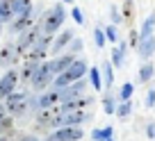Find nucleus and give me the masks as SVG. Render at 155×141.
Here are the masks:
<instances>
[{
	"instance_id": "1",
	"label": "nucleus",
	"mask_w": 155,
	"mask_h": 141,
	"mask_svg": "<svg viewBox=\"0 0 155 141\" xmlns=\"http://www.w3.org/2000/svg\"><path fill=\"white\" fill-rule=\"evenodd\" d=\"M64 21H66V9H64V5L59 2V5H53L50 9L44 11L39 25H41V32L44 34H55V32L62 30Z\"/></svg>"
},
{
	"instance_id": "2",
	"label": "nucleus",
	"mask_w": 155,
	"mask_h": 141,
	"mask_svg": "<svg viewBox=\"0 0 155 141\" xmlns=\"http://www.w3.org/2000/svg\"><path fill=\"white\" fill-rule=\"evenodd\" d=\"M87 71H89V64H87V59H80V57H75V59H73V64L66 68V71H62L59 75H55V80H53L55 89H59V87H66V84H71V82H75V80L84 78V75H87Z\"/></svg>"
},
{
	"instance_id": "3",
	"label": "nucleus",
	"mask_w": 155,
	"mask_h": 141,
	"mask_svg": "<svg viewBox=\"0 0 155 141\" xmlns=\"http://www.w3.org/2000/svg\"><path fill=\"white\" fill-rule=\"evenodd\" d=\"M5 107L7 112L12 114L14 118L18 116H25L30 112V98L25 91H12L9 96H5Z\"/></svg>"
},
{
	"instance_id": "4",
	"label": "nucleus",
	"mask_w": 155,
	"mask_h": 141,
	"mask_svg": "<svg viewBox=\"0 0 155 141\" xmlns=\"http://www.w3.org/2000/svg\"><path fill=\"white\" fill-rule=\"evenodd\" d=\"M41 34H44V32H41V25H39V23L30 25L28 30H23V32L18 34V41H14V43H16V53H18L21 59H23V55L39 41V37H41Z\"/></svg>"
},
{
	"instance_id": "5",
	"label": "nucleus",
	"mask_w": 155,
	"mask_h": 141,
	"mask_svg": "<svg viewBox=\"0 0 155 141\" xmlns=\"http://www.w3.org/2000/svg\"><path fill=\"white\" fill-rule=\"evenodd\" d=\"M53 80H55V75L50 73L48 66L41 62V64H39V68L34 71V75H32V80H30V84H32L34 91H44V89H48V84H53Z\"/></svg>"
},
{
	"instance_id": "6",
	"label": "nucleus",
	"mask_w": 155,
	"mask_h": 141,
	"mask_svg": "<svg viewBox=\"0 0 155 141\" xmlns=\"http://www.w3.org/2000/svg\"><path fill=\"white\" fill-rule=\"evenodd\" d=\"M53 136L57 141H80L84 136V132L80 125H62L53 132Z\"/></svg>"
},
{
	"instance_id": "7",
	"label": "nucleus",
	"mask_w": 155,
	"mask_h": 141,
	"mask_svg": "<svg viewBox=\"0 0 155 141\" xmlns=\"http://www.w3.org/2000/svg\"><path fill=\"white\" fill-rule=\"evenodd\" d=\"M73 59H75V55L66 53V55H59V57H55V59H48V62H44V64L48 66V71L53 75H59L62 71H66V68L73 64Z\"/></svg>"
},
{
	"instance_id": "8",
	"label": "nucleus",
	"mask_w": 155,
	"mask_h": 141,
	"mask_svg": "<svg viewBox=\"0 0 155 141\" xmlns=\"http://www.w3.org/2000/svg\"><path fill=\"white\" fill-rule=\"evenodd\" d=\"M59 89H44V93L37 98V105L39 109H50V107H57L59 105Z\"/></svg>"
},
{
	"instance_id": "9",
	"label": "nucleus",
	"mask_w": 155,
	"mask_h": 141,
	"mask_svg": "<svg viewBox=\"0 0 155 141\" xmlns=\"http://www.w3.org/2000/svg\"><path fill=\"white\" fill-rule=\"evenodd\" d=\"M16 84H18V73H16L14 68H9V71L0 78V98L9 96V93L16 89Z\"/></svg>"
},
{
	"instance_id": "10",
	"label": "nucleus",
	"mask_w": 155,
	"mask_h": 141,
	"mask_svg": "<svg viewBox=\"0 0 155 141\" xmlns=\"http://www.w3.org/2000/svg\"><path fill=\"white\" fill-rule=\"evenodd\" d=\"M94 102V98L91 96H78V98H71V100H66V102H62L59 105V109L62 112H75V109H87L89 105Z\"/></svg>"
},
{
	"instance_id": "11",
	"label": "nucleus",
	"mask_w": 155,
	"mask_h": 141,
	"mask_svg": "<svg viewBox=\"0 0 155 141\" xmlns=\"http://www.w3.org/2000/svg\"><path fill=\"white\" fill-rule=\"evenodd\" d=\"M137 55H139L141 59H150L155 53V34H150V37H144V39H139V43H137Z\"/></svg>"
},
{
	"instance_id": "12",
	"label": "nucleus",
	"mask_w": 155,
	"mask_h": 141,
	"mask_svg": "<svg viewBox=\"0 0 155 141\" xmlns=\"http://www.w3.org/2000/svg\"><path fill=\"white\" fill-rule=\"evenodd\" d=\"M18 53H16V43L14 41H9V43L2 46V50H0V66H12V64L18 62Z\"/></svg>"
},
{
	"instance_id": "13",
	"label": "nucleus",
	"mask_w": 155,
	"mask_h": 141,
	"mask_svg": "<svg viewBox=\"0 0 155 141\" xmlns=\"http://www.w3.org/2000/svg\"><path fill=\"white\" fill-rule=\"evenodd\" d=\"M73 37H75V34H73V30H68V27H66V30H62V32H59L57 37L53 39L55 43H50V50H53V53L57 55L59 50H64L68 43H71V39H73Z\"/></svg>"
},
{
	"instance_id": "14",
	"label": "nucleus",
	"mask_w": 155,
	"mask_h": 141,
	"mask_svg": "<svg viewBox=\"0 0 155 141\" xmlns=\"http://www.w3.org/2000/svg\"><path fill=\"white\" fill-rule=\"evenodd\" d=\"M30 25H32V11H25V14L16 16L14 23H9V32L12 34H21L23 30H28Z\"/></svg>"
},
{
	"instance_id": "15",
	"label": "nucleus",
	"mask_w": 155,
	"mask_h": 141,
	"mask_svg": "<svg viewBox=\"0 0 155 141\" xmlns=\"http://www.w3.org/2000/svg\"><path fill=\"white\" fill-rule=\"evenodd\" d=\"M87 121L84 109H75V112H62V125H82Z\"/></svg>"
},
{
	"instance_id": "16",
	"label": "nucleus",
	"mask_w": 155,
	"mask_h": 141,
	"mask_svg": "<svg viewBox=\"0 0 155 141\" xmlns=\"http://www.w3.org/2000/svg\"><path fill=\"white\" fill-rule=\"evenodd\" d=\"M153 75H155V66H153V62H150V59H146V62L139 66V73H137L139 84H148L150 80H153Z\"/></svg>"
},
{
	"instance_id": "17",
	"label": "nucleus",
	"mask_w": 155,
	"mask_h": 141,
	"mask_svg": "<svg viewBox=\"0 0 155 141\" xmlns=\"http://www.w3.org/2000/svg\"><path fill=\"white\" fill-rule=\"evenodd\" d=\"M121 18L128 27H132V21H135V0H123L121 5Z\"/></svg>"
},
{
	"instance_id": "18",
	"label": "nucleus",
	"mask_w": 155,
	"mask_h": 141,
	"mask_svg": "<svg viewBox=\"0 0 155 141\" xmlns=\"http://www.w3.org/2000/svg\"><path fill=\"white\" fill-rule=\"evenodd\" d=\"M101 78H103V87L110 89L112 84H114V68H112L110 62H103L101 66Z\"/></svg>"
},
{
	"instance_id": "19",
	"label": "nucleus",
	"mask_w": 155,
	"mask_h": 141,
	"mask_svg": "<svg viewBox=\"0 0 155 141\" xmlns=\"http://www.w3.org/2000/svg\"><path fill=\"white\" fill-rule=\"evenodd\" d=\"M153 30H155V11H150V14L144 18L141 27H139V39H144V37H150V34H153Z\"/></svg>"
},
{
	"instance_id": "20",
	"label": "nucleus",
	"mask_w": 155,
	"mask_h": 141,
	"mask_svg": "<svg viewBox=\"0 0 155 141\" xmlns=\"http://www.w3.org/2000/svg\"><path fill=\"white\" fill-rule=\"evenodd\" d=\"M87 75H89V82H91V87L96 89V91H103V78H101V68L98 66H91L87 71Z\"/></svg>"
},
{
	"instance_id": "21",
	"label": "nucleus",
	"mask_w": 155,
	"mask_h": 141,
	"mask_svg": "<svg viewBox=\"0 0 155 141\" xmlns=\"http://www.w3.org/2000/svg\"><path fill=\"white\" fill-rule=\"evenodd\" d=\"M39 68V64L37 62H25V66H23V71L18 73V80H23V82H28L30 84V80H32V75H34V71Z\"/></svg>"
},
{
	"instance_id": "22",
	"label": "nucleus",
	"mask_w": 155,
	"mask_h": 141,
	"mask_svg": "<svg viewBox=\"0 0 155 141\" xmlns=\"http://www.w3.org/2000/svg\"><path fill=\"white\" fill-rule=\"evenodd\" d=\"M12 11H14V18L25 11H32V0H14V5H12Z\"/></svg>"
},
{
	"instance_id": "23",
	"label": "nucleus",
	"mask_w": 155,
	"mask_h": 141,
	"mask_svg": "<svg viewBox=\"0 0 155 141\" xmlns=\"http://www.w3.org/2000/svg\"><path fill=\"white\" fill-rule=\"evenodd\" d=\"M0 21H2V23H12V21H14L12 5H7V2H2V0H0Z\"/></svg>"
},
{
	"instance_id": "24",
	"label": "nucleus",
	"mask_w": 155,
	"mask_h": 141,
	"mask_svg": "<svg viewBox=\"0 0 155 141\" xmlns=\"http://www.w3.org/2000/svg\"><path fill=\"white\" fill-rule=\"evenodd\" d=\"M114 114H116L119 118H128V116L132 114V102H130V100H123L121 105L114 109Z\"/></svg>"
},
{
	"instance_id": "25",
	"label": "nucleus",
	"mask_w": 155,
	"mask_h": 141,
	"mask_svg": "<svg viewBox=\"0 0 155 141\" xmlns=\"http://www.w3.org/2000/svg\"><path fill=\"white\" fill-rule=\"evenodd\" d=\"M132 93H135V84L132 82H123L121 84V91H119V100H130L132 98Z\"/></svg>"
},
{
	"instance_id": "26",
	"label": "nucleus",
	"mask_w": 155,
	"mask_h": 141,
	"mask_svg": "<svg viewBox=\"0 0 155 141\" xmlns=\"http://www.w3.org/2000/svg\"><path fill=\"white\" fill-rule=\"evenodd\" d=\"M12 130H14V116H12V114H7V116L0 121V134L7 136Z\"/></svg>"
},
{
	"instance_id": "27",
	"label": "nucleus",
	"mask_w": 155,
	"mask_h": 141,
	"mask_svg": "<svg viewBox=\"0 0 155 141\" xmlns=\"http://www.w3.org/2000/svg\"><path fill=\"white\" fill-rule=\"evenodd\" d=\"M91 136H94V139H112V136H114V127H112V125L98 127V130L91 132Z\"/></svg>"
},
{
	"instance_id": "28",
	"label": "nucleus",
	"mask_w": 155,
	"mask_h": 141,
	"mask_svg": "<svg viewBox=\"0 0 155 141\" xmlns=\"http://www.w3.org/2000/svg\"><path fill=\"white\" fill-rule=\"evenodd\" d=\"M103 32H105V39L107 41H112V43H116V41H119V30H116V25H105V27H103Z\"/></svg>"
},
{
	"instance_id": "29",
	"label": "nucleus",
	"mask_w": 155,
	"mask_h": 141,
	"mask_svg": "<svg viewBox=\"0 0 155 141\" xmlns=\"http://www.w3.org/2000/svg\"><path fill=\"white\" fill-rule=\"evenodd\" d=\"M110 21H112V25H119L123 23V18H121V9H119V5H110Z\"/></svg>"
},
{
	"instance_id": "30",
	"label": "nucleus",
	"mask_w": 155,
	"mask_h": 141,
	"mask_svg": "<svg viewBox=\"0 0 155 141\" xmlns=\"http://www.w3.org/2000/svg\"><path fill=\"white\" fill-rule=\"evenodd\" d=\"M94 41H96V48H105L107 39H105V32H103V27H96V30H94Z\"/></svg>"
},
{
	"instance_id": "31",
	"label": "nucleus",
	"mask_w": 155,
	"mask_h": 141,
	"mask_svg": "<svg viewBox=\"0 0 155 141\" xmlns=\"http://www.w3.org/2000/svg\"><path fill=\"white\" fill-rule=\"evenodd\" d=\"M103 109H105V114H114V109H116V102H114V98L112 96H105L103 98Z\"/></svg>"
},
{
	"instance_id": "32",
	"label": "nucleus",
	"mask_w": 155,
	"mask_h": 141,
	"mask_svg": "<svg viewBox=\"0 0 155 141\" xmlns=\"http://www.w3.org/2000/svg\"><path fill=\"white\" fill-rule=\"evenodd\" d=\"M71 18L75 21L78 25H84V14H82V9L78 5H73V9H71Z\"/></svg>"
},
{
	"instance_id": "33",
	"label": "nucleus",
	"mask_w": 155,
	"mask_h": 141,
	"mask_svg": "<svg viewBox=\"0 0 155 141\" xmlns=\"http://www.w3.org/2000/svg\"><path fill=\"white\" fill-rule=\"evenodd\" d=\"M137 43H139V30L130 27V32H128V46H130V48H137Z\"/></svg>"
},
{
	"instance_id": "34",
	"label": "nucleus",
	"mask_w": 155,
	"mask_h": 141,
	"mask_svg": "<svg viewBox=\"0 0 155 141\" xmlns=\"http://www.w3.org/2000/svg\"><path fill=\"white\" fill-rule=\"evenodd\" d=\"M80 50H82V39H75V37H73L71 43H68V53L75 55V53H80Z\"/></svg>"
},
{
	"instance_id": "35",
	"label": "nucleus",
	"mask_w": 155,
	"mask_h": 141,
	"mask_svg": "<svg viewBox=\"0 0 155 141\" xmlns=\"http://www.w3.org/2000/svg\"><path fill=\"white\" fill-rule=\"evenodd\" d=\"M144 105L146 107H155V89H148V91H146V98H144Z\"/></svg>"
},
{
	"instance_id": "36",
	"label": "nucleus",
	"mask_w": 155,
	"mask_h": 141,
	"mask_svg": "<svg viewBox=\"0 0 155 141\" xmlns=\"http://www.w3.org/2000/svg\"><path fill=\"white\" fill-rule=\"evenodd\" d=\"M146 136H148V139H155V121H150L148 125H146Z\"/></svg>"
},
{
	"instance_id": "37",
	"label": "nucleus",
	"mask_w": 155,
	"mask_h": 141,
	"mask_svg": "<svg viewBox=\"0 0 155 141\" xmlns=\"http://www.w3.org/2000/svg\"><path fill=\"white\" fill-rule=\"evenodd\" d=\"M18 141H41V139H39V136H34V134H23Z\"/></svg>"
},
{
	"instance_id": "38",
	"label": "nucleus",
	"mask_w": 155,
	"mask_h": 141,
	"mask_svg": "<svg viewBox=\"0 0 155 141\" xmlns=\"http://www.w3.org/2000/svg\"><path fill=\"white\" fill-rule=\"evenodd\" d=\"M7 114H9V112H7V107H5V105H0V121H2Z\"/></svg>"
},
{
	"instance_id": "39",
	"label": "nucleus",
	"mask_w": 155,
	"mask_h": 141,
	"mask_svg": "<svg viewBox=\"0 0 155 141\" xmlns=\"http://www.w3.org/2000/svg\"><path fill=\"white\" fill-rule=\"evenodd\" d=\"M62 2H66V5H75V2H73V0H62Z\"/></svg>"
},
{
	"instance_id": "40",
	"label": "nucleus",
	"mask_w": 155,
	"mask_h": 141,
	"mask_svg": "<svg viewBox=\"0 0 155 141\" xmlns=\"http://www.w3.org/2000/svg\"><path fill=\"white\" fill-rule=\"evenodd\" d=\"M0 141H9V139H7V136H2V134H0Z\"/></svg>"
},
{
	"instance_id": "41",
	"label": "nucleus",
	"mask_w": 155,
	"mask_h": 141,
	"mask_svg": "<svg viewBox=\"0 0 155 141\" xmlns=\"http://www.w3.org/2000/svg\"><path fill=\"white\" fill-rule=\"evenodd\" d=\"M94 141H103V139H94Z\"/></svg>"
}]
</instances>
